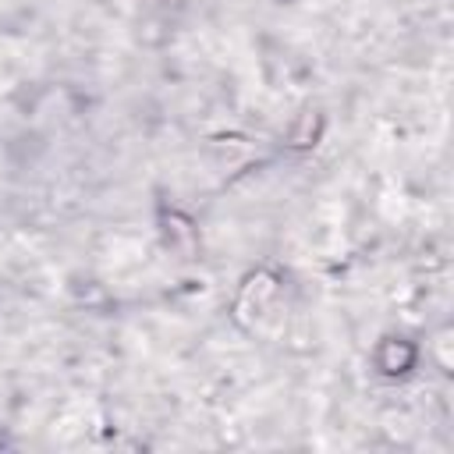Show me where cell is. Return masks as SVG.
I'll return each mask as SVG.
<instances>
[{"instance_id": "6da1fadb", "label": "cell", "mask_w": 454, "mask_h": 454, "mask_svg": "<svg viewBox=\"0 0 454 454\" xmlns=\"http://www.w3.org/2000/svg\"><path fill=\"white\" fill-rule=\"evenodd\" d=\"M277 298V277L270 273V270H259V273H252L245 284H241V291H238V298H234V316H238V323H255L262 312H266V305Z\"/></svg>"}, {"instance_id": "3957f363", "label": "cell", "mask_w": 454, "mask_h": 454, "mask_svg": "<svg viewBox=\"0 0 454 454\" xmlns=\"http://www.w3.org/2000/svg\"><path fill=\"white\" fill-rule=\"evenodd\" d=\"M0 177H4V145H0Z\"/></svg>"}, {"instance_id": "7a4b0ae2", "label": "cell", "mask_w": 454, "mask_h": 454, "mask_svg": "<svg viewBox=\"0 0 454 454\" xmlns=\"http://www.w3.org/2000/svg\"><path fill=\"white\" fill-rule=\"evenodd\" d=\"M415 365V348L404 340V337H387L380 348H376V369L387 372V376H401Z\"/></svg>"}]
</instances>
